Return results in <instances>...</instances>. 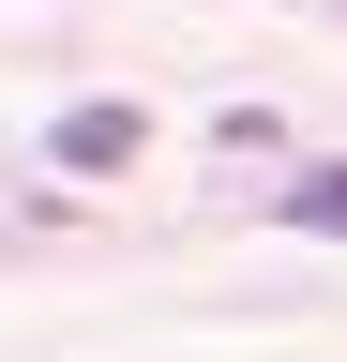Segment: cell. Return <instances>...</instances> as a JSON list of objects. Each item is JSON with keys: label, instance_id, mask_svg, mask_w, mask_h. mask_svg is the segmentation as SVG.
Wrapping results in <instances>:
<instances>
[{"label": "cell", "instance_id": "7a4b0ae2", "mask_svg": "<svg viewBox=\"0 0 347 362\" xmlns=\"http://www.w3.org/2000/svg\"><path fill=\"white\" fill-rule=\"evenodd\" d=\"M287 226H332V242H347V166H317V181H287Z\"/></svg>", "mask_w": 347, "mask_h": 362}, {"label": "cell", "instance_id": "6da1fadb", "mask_svg": "<svg viewBox=\"0 0 347 362\" xmlns=\"http://www.w3.org/2000/svg\"><path fill=\"white\" fill-rule=\"evenodd\" d=\"M136 136H151V121H136V106H76V121H61V136H46V151H61V166H76V181H106V166H136Z\"/></svg>", "mask_w": 347, "mask_h": 362}]
</instances>
